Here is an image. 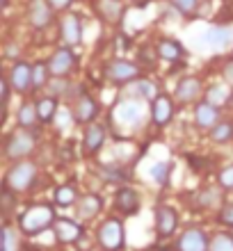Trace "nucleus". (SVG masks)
<instances>
[{"instance_id":"obj_6","label":"nucleus","mask_w":233,"mask_h":251,"mask_svg":"<svg viewBox=\"0 0 233 251\" xmlns=\"http://www.w3.org/2000/svg\"><path fill=\"white\" fill-rule=\"evenodd\" d=\"M46 64H48L51 75H55V78H67L69 73L76 69V55L71 48H60V50H55V53L51 55V60H48Z\"/></svg>"},{"instance_id":"obj_29","label":"nucleus","mask_w":233,"mask_h":251,"mask_svg":"<svg viewBox=\"0 0 233 251\" xmlns=\"http://www.w3.org/2000/svg\"><path fill=\"white\" fill-rule=\"evenodd\" d=\"M2 251H19V235L9 224L2 226Z\"/></svg>"},{"instance_id":"obj_25","label":"nucleus","mask_w":233,"mask_h":251,"mask_svg":"<svg viewBox=\"0 0 233 251\" xmlns=\"http://www.w3.org/2000/svg\"><path fill=\"white\" fill-rule=\"evenodd\" d=\"M231 137H233V124L231 121H220V124L210 130V139L217 142V144H224V142H229Z\"/></svg>"},{"instance_id":"obj_32","label":"nucleus","mask_w":233,"mask_h":251,"mask_svg":"<svg viewBox=\"0 0 233 251\" xmlns=\"http://www.w3.org/2000/svg\"><path fill=\"white\" fill-rule=\"evenodd\" d=\"M48 64H41V62H37V64L32 66V87H44L46 85V80H48Z\"/></svg>"},{"instance_id":"obj_31","label":"nucleus","mask_w":233,"mask_h":251,"mask_svg":"<svg viewBox=\"0 0 233 251\" xmlns=\"http://www.w3.org/2000/svg\"><path fill=\"white\" fill-rule=\"evenodd\" d=\"M55 203H57V205H71V203H76V190L71 185L57 187V190H55Z\"/></svg>"},{"instance_id":"obj_13","label":"nucleus","mask_w":233,"mask_h":251,"mask_svg":"<svg viewBox=\"0 0 233 251\" xmlns=\"http://www.w3.org/2000/svg\"><path fill=\"white\" fill-rule=\"evenodd\" d=\"M176 224H179V217H176V210L169 208V205H160L155 210V228L162 238L172 235L176 231Z\"/></svg>"},{"instance_id":"obj_18","label":"nucleus","mask_w":233,"mask_h":251,"mask_svg":"<svg viewBox=\"0 0 233 251\" xmlns=\"http://www.w3.org/2000/svg\"><path fill=\"white\" fill-rule=\"evenodd\" d=\"M114 205H117L124 215H133V212H137V208H140V197H137V192L130 190V187H121V190L117 192V197H114Z\"/></svg>"},{"instance_id":"obj_36","label":"nucleus","mask_w":233,"mask_h":251,"mask_svg":"<svg viewBox=\"0 0 233 251\" xmlns=\"http://www.w3.org/2000/svg\"><path fill=\"white\" fill-rule=\"evenodd\" d=\"M46 2L51 5V9H53V12H62V9H67L74 0H46Z\"/></svg>"},{"instance_id":"obj_2","label":"nucleus","mask_w":233,"mask_h":251,"mask_svg":"<svg viewBox=\"0 0 233 251\" xmlns=\"http://www.w3.org/2000/svg\"><path fill=\"white\" fill-rule=\"evenodd\" d=\"M34 176H37V165L34 162H16L7 172L5 187L12 192H26L34 183Z\"/></svg>"},{"instance_id":"obj_10","label":"nucleus","mask_w":233,"mask_h":251,"mask_svg":"<svg viewBox=\"0 0 233 251\" xmlns=\"http://www.w3.org/2000/svg\"><path fill=\"white\" fill-rule=\"evenodd\" d=\"M55 235H57V240L60 242H64V245H71V242H78L80 235H82V228H80L78 222H74V219H67V217H57L55 219Z\"/></svg>"},{"instance_id":"obj_37","label":"nucleus","mask_w":233,"mask_h":251,"mask_svg":"<svg viewBox=\"0 0 233 251\" xmlns=\"http://www.w3.org/2000/svg\"><path fill=\"white\" fill-rule=\"evenodd\" d=\"M137 89H140V94H142V96H147V99L155 96V87L151 85V82H140V85H137Z\"/></svg>"},{"instance_id":"obj_27","label":"nucleus","mask_w":233,"mask_h":251,"mask_svg":"<svg viewBox=\"0 0 233 251\" xmlns=\"http://www.w3.org/2000/svg\"><path fill=\"white\" fill-rule=\"evenodd\" d=\"M197 199H199V205H201V208H215V205H220L222 194H220V190L208 187V190H201L199 194H197Z\"/></svg>"},{"instance_id":"obj_19","label":"nucleus","mask_w":233,"mask_h":251,"mask_svg":"<svg viewBox=\"0 0 233 251\" xmlns=\"http://www.w3.org/2000/svg\"><path fill=\"white\" fill-rule=\"evenodd\" d=\"M94 7H96L99 16H103L110 23H119L124 16V5L119 0H94Z\"/></svg>"},{"instance_id":"obj_33","label":"nucleus","mask_w":233,"mask_h":251,"mask_svg":"<svg viewBox=\"0 0 233 251\" xmlns=\"http://www.w3.org/2000/svg\"><path fill=\"white\" fill-rule=\"evenodd\" d=\"M172 2L183 16H192L197 12V7H199V0H172Z\"/></svg>"},{"instance_id":"obj_16","label":"nucleus","mask_w":233,"mask_h":251,"mask_svg":"<svg viewBox=\"0 0 233 251\" xmlns=\"http://www.w3.org/2000/svg\"><path fill=\"white\" fill-rule=\"evenodd\" d=\"M151 117H154V121L158 126H165V124H169L172 121V117H174V103H172V99L169 96H155V100H154V105H151Z\"/></svg>"},{"instance_id":"obj_15","label":"nucleus","mask_w":233,"mask_h":251,"mask_svg":"<svg viewBox=\"0 0 233 251\" xmlns=\"http://www.w3.org/2000/svg\"><path fill=\"white\" fill-rule=\"evenodd\" d=\"M103 142H105V130H103V126H99V124L87 126L85 137H82V144H85L87 155H96V153L101 151Z\"/></svg>"},{"instance_id":"obj_28","label":"nucleus","mask_w":233,"mask_h":251,"mask_svg":"<svg viewBox=\"0 0 233 251\" xmlns=\"http://www.w3.org/2000/svg\"><path fill=\"white\" fill-rule=\"evenodd\" d=\"M169 174H172V162H158L151 167V176L155 178L158 185H167L169 183Z\"/></svg>"},{"instance_id":"obj_34","label":"nucleus","mask_w":233,"mask_h":251,"mask_svg":"<svg viewBox=\"0 0 233 251\" xmlns=\"http://www.w3.org/2000/svg\"><path fill=\"white\" fill-rule=\"evenodd\" d=\"M220 185L224 190H233V165L227 167V169H222L220 174Z\"/></svg>"},{"instance_id":"obj_11","label":"nucleus","mask_w":233,"mask_h":251,"mask_svg":"<svg viewBox=\"0 0 233 251\" xmlns=\"http://www.w3.org/2000/svg\"><path fill=\"white\" fill-rule=\"evenodd\" d=\"M60 30H62V39L67 41L69 46H78L80 41H82V25H80V19L76 14L62 16Z\"/></svg>"},{"instance_id":"obj_9","label":"nucleus","mask_w":233,"mask_h":251,"mask_svg":"<svg viewBox=\"0 0 233 251\" xmlns=\"http://www.w3.org/2000/svg\"><path fill=\"white\" fill-rule=\"evenodd\" d=\"M51 5H48L46 0H30V5H27V21H30V25L41 30V27H46L51 23Z\"/></svg>"},{"instance_id":"obj_14","label":"nucleus","mask_w":233,"mask_h":251,"mask_svg":"<svg viewBox=\"0 0 233 251\" xmlns=\"http://www.w3.org/2000/svg\"><path fill=\"white\" fill-rule=\"evenodd\" d=\"M199 94H201V82H199V78H194V75L183 78L179 82V87H176V100L183 103V105L197 100L199 99Z\"/></svg>"},{"instance_id":"obj_23","label":"nucleus","mask_w":233,"mask_h":251,"mask_svg":"<svg viewBox=\"0 0 233 251\" xmlns=\"http://www.w3.org/2000/svg\"><path fill=\"white\" fill-rule=\"evenodd\" d=\"M57 112V99L55 96H46L37 103V114H39V121H51Z\"/></svg>"},{"instance_id":"obj_4","label":"nucleus","mask_w":233,"mask_h":251,"mask_svg":"<svg viewBox=\"0 0 233 251\" xmlns=\"http://www.w3.org/2000/svg\"><path fill=\"white\" fill-rule=\"evenodd\" d=\"M99 242L103 249L117 251L124 247V226L119 219H105L99 228Z\"/></svg>"},{"instance_id":"obj_38","label":"nucleus","mask_w":233,"mask_h":251,"mask_svg":"<svg viewBox=\"0 0 233 251\" xmlns=\"http://www.w3.org/2000/svg\"><path fill=\"white\" fill-rule=\"evenodd\" d=\"M224 78H227L229 85L233 87V62H227V66H224Z\"/></svg>"},{"instance_id":"obj_26","label":"nucleus","mask_w":233,"mask_h":251,"mask_svg":"<svg viewBox=\"0 0 233 251\" xmlns=\"http://www.w3.org/2000/svg\"><path fill=\"white\" fill-rule=\"evenodd\" d=\"M37 119H39V114H37V105L26 103V105L19 110V124H21V128H32V126L37 124Z\"/></svg>"},{"instance_id":"obj_21","label":"nucleus","mask_w":233,"mask_h":251,"mask_svg":"<svg viewBox=\"0 0 233 251\" xmlns=\"http://www.w3.org/2000/svg\"><path fill=\"white\" fill-rule=\"evenodd\" d=\"M183 55H185V48L181 46L179 41L160 39V44H158V57H162V60H167V62H176V60H181Z\"/></svg>"},{"instance_id":"obj_17","label":"nucleus","mask_w":233,"mask_h":251,"mask_svg":"<svg viewBox=\"0 0 233 251\" xmlns=\"http://www.w3.org/2000/svg\"><path fill=\"white\" fill-rule=\"evenodd\" d=\"M217 119H220V112L213 103H199L197 110H194V121L199 128H206V130H213L217 126Z\"/></svg>"},{"instance_id":"obj_1","label":"nucleus","mask_w":233,"mask_h":251,"mask_svg":"<svg viewBox=\"0 0 233 251\" xmlns=\"http://www.w3.org/2000/svg\"><path fill=\"white\" fill-rule=\"evenodd\" d=\"M51 224H55V212L51 205H32L21 215V228L26 233H39L44 228H48Z\"/></svg>"},{"instance_id":"obj_30","label":"nucleus","mask_w":233,"mask_h":251,"mask_svg":"<svg viewBox=\"0 0 233 251\" xmlns=\"http://www.w3.org/2000/svg\"><path fill=\"white\" fill-rule=\"evenodd\" d=\"M208 251H233V235L229 233H220L210 240V247Z\"/></svg>"},{"instance_id":"obj_8","label":"nucleus","mask_w":233,"mask_h":251,"mask_svg":"<svg viewBox=\"0 0 233 251\" xmlns=\"http://www.w3.org/2000/svg\"><path fill=\"white\" fill-rule=\"evenodd\" d=\"M74 117L78 124H92V119L99 114V103L89 96V94H80L78 100L74 103Z\"/></svg>"},{"instance_id":"obj_7","label":"nucleus","mask_w":233,"mask_h":251,"mask_svg":"<svg viewBox=\"0 0 233 251\" xmlns=\"http://www.w3.org/2000/svg\"><path fill=\"white\" fill-rule=\"evenodd\" d=\"M7 80H9L14 92L26 94L32 87V66H27L26 62H16L7 73Z\"/></svg>"},{"instance_id":"obj_20","label":"nucleus","mask_w":233,"mask_h":251,"mask_svg":"<svg viewBox=\"0 0 233 251\" xmlns=\"http://www.w3.org/2000/svg\"><path fill=\"white\" fill-rule=\"evenodd\" d=\"M101 208H103L101 199L96 197V194H87V197L78 199L76 215H78V219H92V217H96V215L101 212Z\"/></svg>"},{"instance_id":"obj_24","label":"nucleus","mask_w":233,"mask_h":251,"mask_svg":"<svg viewBox=\"0 0 233 251\" xmlns=\"http://www.w3.org/2000/svg\"><path fill=\"white\" fill-rule=\"evenodd\" d=\"M204 41H206L210 48H224L229 41V32L224 27H210L206 32V37H204Z\"/></svg>"},{"instance_id":"obj_3","label":"nucleus","mask_w":233,"mask_h":251,"mask_svg":"<svg viewBox=\"0 0 233 251\" xmlns=\"http://www.w3.org/2000/svg\"><path fill=\"white\" fill-rule=\"evenodd\" d=\"M34 142H37V137L30 132V128H19V130H14L12 135H9V139H7L5 155L9 160L26 158L27 153H32Z\"/></svg>"},{"instance_id":"obj_35","label":"nucleus","mask_w":233,"mask_h":251,"mask_svg":"<svg viewBox=\"0 0 233 251\" xmlns=\"http://www.w3.org/2000/svg\"><path fill=\"white\" fill-rule=\"evenodd\" d=\"M220 222L227 226H233V203L231 205H224L220 212Z\"/></svg>"},{"instance_id":"obj_22","label":"nucleus","mask_w":233,"mask_h":251,"mask_svg":"<svg viewBox=\"0 0 233 251\" xmlns=\"http://www.w3.org/2000/svg\"><path fill=\"white\" fill-rule=\"evenodd\" d=\"M117 117H119V121H124V124L133 126V124H140L142 119V107L137 105V103H121L119 110H117Z\"/></svg>"},{"instance_id":"obj_5","label":"nucleus","mask_w":233,"mask_h":251,"mask_svg":"<svg viewBox=\"0 0 233 251\" xmlns=\"http://www.w3.org/2000/svg\"><path fill=\"white\" fill-rule=\"evenodd\" d=\"M105 75L107 80H112L114 85H126V82H133L140 75V69L133 62L126 60H112L105 66Z\"/></svg>"},{"instance_id":"obj_12","label":"nucleus","mask_w":233,"mask_h":251,"mask_svg":"<svg viewBox=\"0 0 233 251\" xmlns=\"http://www.w3.org/2000/svg\"><path fill=\"white\" fill-rule=\"evenodd\" d=\"M208 238L199 228H187L179 240V251H208Z\"/></svg>"}]
</instances>
